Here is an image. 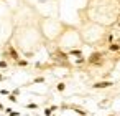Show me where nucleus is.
<instances>
[{
	"label": "nucleus",
	"instance_id": "13",
	"mask_svg": "<svg viewBox=\"0 0 120 116\" xmlns=\"http://www.w3.org/2000/svg\"><path fill=\"white\" fill-rule=\"evenodd\" d=\"M0 95H4V96H8L10 93H8V90H0Z\"/></svg>",
	"mask_w": 120,
	"mask_h": 116
},
{
	"label": "nucleus",
	"instance_id": "15",
	"mask_svg": "<svg viewBox=\"0 0 120 116\" xmlns=\"http://www.w3.org/2000/svg\"><path fill=\"white\" fill-rule=\"evenodd\" d=\"M4 80H5V76H4L2 73H0V81H4Z\"/></svg>",
	"mask_w": 120,
	"mask_h": 116
},
{
	"label": "nucleus",
	"instance_id": "18",
	"mask_svg": "<svg viewBox=\"0 0 120 116\" xmlns=\"http://www.w3.org/2000/svg\"><path fill=\"white\" fill-rule=\"evenodd\" d=\"M51 116H53V114H51Z\"/></svg>",
	"mask_w": 120,
	"mask_h": 116
},
{
	"label": "nucleus",
	"instance_id": "9",
	"mask_svg": "<svg viewBox=\"0 0 120 116\" xmlns=\"http://www.w3.org/2000/svg\"><path fill=\"white\" fill-rule=\"evenodd\" d=\"M8 99H10L12 103H17V101H18V99H17V95H13V93H10V95H8Z\"/></svg>",
	"mask_w": 120,
	"mask_h": 116
},
{
	"label": "nucleus",
	"instance_id": "2",
	"mask_svg": "<svg viewBox=\"0 0 120 116\" xmlns=\"http://www.w3.org/2000/svg\"><path fill=\"white\" fill-rule=\"evenodd\" d=\"M112 85H113L112 81L102 80V81H97V83H94V85H92V88H94V90H105V88H110Z\"/></svg>",
	"mask_w": 120,
	"mask_h": 116
},
{
	"label": "nucleus",
	"instance_id": "5",
	"mask_svg": "<svg viewBox=\"0 0 120 116\" xmlns=\"http://www.w3.org/2000/svg\"><path fill=\"white\" fill-rule=\"evenodd\" d=\"M54 109H58V106H49V108H45V116H51Z\"/></svg>",
	"mask_w": 120,
	"mask_h": 116
},
{
	"label": "nucleus",
	"instance_id": "14",
	"mask_svg": "<svg viewBox=\"0 0 120 116\" xmlns=\"http://www.w3.org/2000/svg\"><path fill=\"white\" fill-rule=\"evenodd\" d=\"M45 81V78L43 76H40V78H35V83H43Z\"/></svg>",
	"mask_w": 120,
	"mask_h": 116
},
{
	"label": "nucleus",
	"instance_id": "3",
	"mask_svg": "<svg viewBox=\"0 0 120 116\" xmlns=\"http://www.w3.org/2000/svg\"><path fill=\"white\" fill-rule=\"evenodd\" d=\"M68 55H69V56L79 58V56H82V52H81L79 48H69V50H68Z\"/></svg>",
	"mask_w": 120,
	"mask_h": 116
},
{
	"label": "nucleus",
	"instance_id": "7",
	"mask_svg": "<svg viewBox=\"0 0 120 116\" xmlns=\"http://www.w3.org/2000/svg\"><path fill=\"white\" fill-rule=\"evenodd\" d=\"M82 63H87V58H84V56L76 58V65H82Z\"/></svg>",
	"mask_w": 120,
	"mask_h": 116
},
{
	"label": "nucleus",
	"instance_id": "11",
	"mask_svg": "<svg viewBox=\"0 0 120 116\" xmlns=\"http://www.w3.org/2000/svg\"><path fill=\"white\" fill-rule=\"evenodd\" d=\"M26 108H28V109H36V108H38V104H36V103H28V104H26Z\"/></svg>",
	"mask_w": 120,
	"mask_h": 116
},
{
	"label": "nucleus",
	"instance_id": "4",
	"mask_svg": "<svg viewBox=\"0 0 120 116\" xmlns=\"http://www.w3.org/2000/svg\"><path fill=\"white\" fill-rule=\"evenodd\" d=\"M109 50H110V52H120V43H118V42H112V43L109 45Z\"/></svg>",
	"mask_w": 120,
	"mask_h": 116
},
{
	"label": "nucleus",
	"instance_id": "1",
	"mask_svg": "<svg viewBox=\"0 0 120 116\" xmlns=\"http://www.w3.org/2000/svg\"><path fill=\"white\" fill-rule=\"evenodd\" d=\"M104 60H105V55H104L102 52H94V53H90V56L87 58V63L92 65V66H100V65L104 63Z\"/></svg>",
	"mask_w": 120,
	"mask_h": 116
},
{
	"label": "nucleus",
	"instance_id": "17",
	"mask_svg": "<svg viewBox=\"0 0 120 116\" xmlns=\"http://www.w3.org/2000/svg\"><path fill=\"white\" fill-rule=\"evenodd\" d=\"M110 116H115V114H110Z\"/></svg>",
	"mask_w": 120,
	"mask_h": 116
},
{
	"label": "nucleus",
	"instance_id": "8",
	"mask_svg": "<svg viewBox=\"0 0 120 116\" xmlns=\"http://www.w3.org/2000/svg\"><path fill=\"white\" fill-rule=\"evenodd\" d=\"M17 65H18V66H26V65H28V60H18Z\"/></svg>",
	"mask_w": 120,
	"mask_h": 116
},
{
	"label": "nucleus",
	"instance_id": "6",
	"mask_svg": "<svg viewBox=\"0 0 120 116\" xmlns=\"http://www.w3.org/2000/svg\"><path fill=\"white\" fill-rule=\"evenodd\" d=\"M5 111H7V114H8V116H20V113H18V111H15V109H12V108H7Z\"/></svg>",
	"mask_w": 120,
	"mask_h": 116
},
{
	"label": "nucleus",
	"instance_id": "16",
	"mask_svg": "<svg viewBox=\"0 0 120 116\" xmlns=\"http://www.w3.org/2000/svg\"><path fill=\"white\" fill-rule=\"evenodd\" d=\"M2 109H5V108H4V104H2V103H0V111H2Z\"/></svg>",
	"mask_w": 120,
	"mask_h": 116
},
{
	"label": "nucleus",
	"instance_id": "12",
	"mask_svg": "<svg viewBox=\"0 0 120 116\" xmlns=\"http://www.w3.org/2000/svg\"><path fill=\"white\" fill-rule=\"evenodd\" d=\"M0 68H8V63L5 60H0Z\"/></svg>",
	"mask_w": 120,
	"mask_h": 116
},
{
	"label": "nucleus",
	"instance_id": "10",
	"mask_svg": "<svg viewBox=\"0 0 120 116\" xmlns=\"http://www.w3.org/2000/svg\"><path fill=\"white\" fill-rule=\"evenodd\" d=\"M56 88H58V91H64V90H66V85H64V83H58Z\"/></svg>",
	"mask_w": 120,
	"mask_h": 116
}]
</instances>
